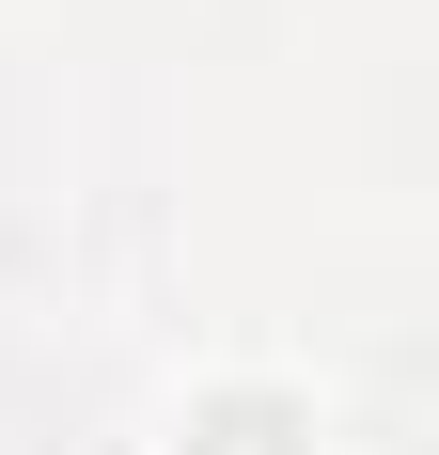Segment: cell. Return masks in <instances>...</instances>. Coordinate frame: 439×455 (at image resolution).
<instances>
[{"label":"cell","instance_id":"cell-1","mask_svg":"<svg viewBox=\"0 0 439 455\" xmlns=\"http://www.w3.org/2000/svg\"><path fill=\"white\" fill-rule=\"evenodd\" d=\"M204 455H299V424L267 409V393H235V409H204Z\"/></svg>","mask_w":439,"mask_h":455}]
</instances>
